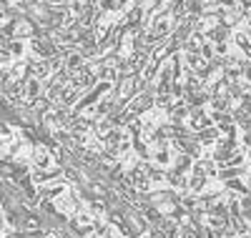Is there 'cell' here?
<instances>
[{"label": "cell", "instance_id": "cell-1", "mask_svg": "<svg viewBox=\"0 0 251 238\" xmlns=\"http://www.w3.org/2000/svg\"><path fill=\"white\" fill-rule=\"evenodd\" d=\"M131 181H133V186L136 188H146V183H149V178H146V168L143 166H138V168H133V173H131V176H128Z\"/></svg>", "mask_w": 251, "mask_h": 238}, {"label": "cell", "instance_id": "cell-2", "mask_svg": "<svg viewBox=\"0 0 251 238\" xmlns=\"http://www.w3.org/2000/svg\"><path fill=\"white\" fill-rule=\"evenodd\" d=\"M35 163H38L40 168H46V166L50 163V158H48V153H46L43 148H38V150H35Z\"/></svg>", "mask_w": 251, "mask_h": 238}, {"label": "cell", "instance_id": "cell-3", "mask_svg": "<svg viewBox=\"0 0 251 238\" xmlns=\"http://www.w3.org/2000/svg\"><path fill=\"white\" fill-rule=\"evenodd\" d=\"M93 226V221L88 218V215H78V218H75V228L78 231H88Z\"/></svg>", "mask_w": 251, "mask_h": 238}, {"label": "cell", "instance_id": "cell-4", "mask_svg": "<svg viewBox=\"0 0 251 238\" xmlns=\"http://www.w3.org/2000/svg\"><path fill=\"white\" fill-rule=\"evenodd\" d=\"M203 183H206V176H203V173H196L194 181H191V188H194V190H201Z\"/></svg>", "mask_w": 251, "mask_h": 238}, {"label": "cell", "instance_id": "cell-5", "mask_svg": "<svg viewBox=\"0 0 251 238\" xmlns=\"http://www.w3.org/2000/svg\"><path fill=\"white\" fill-rule=\"evenodd\" d=\"M80 66H83V58H80V55H71V58H68V68H71V71H78Z\"/></svg>", "mask_w": 251, "mask_h": 238}, {"label": "cell", "instance_id": "cell-6", "mask_svg": "<svg viewBox=\"0 0 251 238\" xmlns=\"http://www.w3.org/2000/svg\"><path fill=\"white\" fill-rule=\"evenodd\" d=\"M194 125H196V128H203V125H206V116H201V113H194Z\"/></svg>", "mask_w": 251, "mask_h": 238}, {"label": "cell", "instance_id": "cell-7", "mask_svg": "<svg viewBox=\"0 0 251 238\" xmlns=\"http://www.w3.org/2000/svg\"><path fill=\"white\" fill-rule=\"evenodd\" d=\"M201 138H203V141H214V138H216V131H203Z\"/></svg>", "mask_w": 251, "mask_h": 238}, {"label": "cell", "instance_id": "cell-8", "mask_svg": "<svg viewBox=\"0 0 251 238\" xmlns=\"http://www.w3.org/2000/svg\"><path fill=\"white\" fill-rule=\"evenodd\" d=\"M33 105H35V108H38V111H43V108H46V105H48V100H46V98H38V100H35V103H33Z\"/></svg>", "mask_w": 251, "mask_h": 238}, {"label": "cell", "instance_id": "cell-9", "mask_svg": "<svg viewBox=\"0 0 251 238\" xmlns=\"http://www.w3.org/2000/svg\"><path fill=\"white\" fill-rule=\"evenodd\" d=\"M244 213H251V198H244Z\"/></svg>", "mask_w": 251, "mask_h": 238}, {"label": "cell", "instance_id": "cell-10", "mask_svg": "<svg viewBox=\"0 0 251 238\" xmlns=\"http://www.w3.org/2000/svg\"><path fill=\"white\" fill-rule=\"evenodd\" d=\"M5 238H23V236H20V233H8Z\"/></svg>", "mask_w": 251, "mask_h": 238}, {"label": "cell", "instance_id": "cell-11", "mask_svg": "<svg viewBox=\"0 0 251 238\" xmlns=\"http://www.w3.org/2000/svg\"><path fill=\"white\" fill-rule=\"evenodd\" d=\"M246 228H251V221H249V226H246Z\"/></svg>", "mask_w": 251, "mask_h": 238}]
</instances>
